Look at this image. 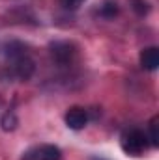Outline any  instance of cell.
I'll use <instances>...</instances> for the list:
<instances>
[{
	"instance_id": "cell-12",
	"label": "cell",
	"mask_w": 159,
	"mask_h": 160,
	"mask_svg": "<svg viewBox=\"0 0 159 160\" xmlns=\"http://www.w3.org/2000/svg\"><path fill=\"white\" fill-rule=\"evenodd\" d=\"M90 160H105V158H97V157H96V158H90Z\"/></svg>"
},
{
	"instance_id": "cell-1",
	"label": "cell",
	"mask_w": 159,
	"mask_h": 160,
	"mask_svg": "<svg viewBox=\"0 0 159 160\" xmlns=\"http://www.w3.org/2000/svg\"><path fill=\"white\" fill-rule=\"evenodd\" d=\"M120 145L127 157H142L148 149V136L140 128H129L122 134Z\"/></svg>"
},
{
	"instance_id": "cell-2",
	"label": "cell",
	"mask_w": 159,
	"mask_h": 160,
	"mask_svg": "<svg viewBox=\"0 0 159 160\" xmlns=\"http://www.w3.org/2000/svg\"><path fill=\"white\" fill-rule=\"evenodd\" d=\"M8 69H9V75L11 77H15L17 80H28L32 75H34V62H32V58L28 56V54H23V56H17V58H11L9 60V65H8Z\"/></svg>"
},
{
	"instance_id": "cell-3",
	"label": "cell",
	"mask_w": 159,
	"mask_h": 160,
	"mask_svg": "<svg viewBox=\"0 0 159 160\" xmlns=\"http://www.w3.org/2000/svg\"><path fill=\"white\" fill-rule=\"evenodd\" d=\"M51 56L58 65H71L77 58V48L73 43L68 41H56L51 45Z\"/></svg>"
},
{
	"instance_id": "cell-9",
	"label": "cell",
	"mask_w": 159,
	"mask_h": 160,
	"mask_svg": "<svg viewBox=\"0 0 159 160\" xmlns=\"http://www.w3.org/2000/svg\"><path fill=\"white\" fill-rule=\"evenodd\" d=\"M129 6H131V9H133L139 17H144V15L150 13V4H148L146 0H129Z\"/></svg>"
},
{
	"instance_id": "cell-6",
	"label": "cell",
	"mask_w": 159,
	"mask_h": 160,
	"mask_svg": "<svg viewBox=\"0 0 159 160\" xmlns=\"http://www.w3.org/2000/svg\"><path fill=\"white\" fill-rule=\"evenodd\" d=\"M139 60H140L142 69H146V71H156V69H157V65H159V48H157V47L142 48V50H140Z\"/></svg>"
},
{
	"instance_id": "cell-8",
	"label": "cell",
	"mask_w": 159,
	"mask_h": 160,
	"mask_svg": "<svg viewBox=\"0 0 159 160\" xmlns=\"http://www.w3.org/2000/svg\"><path fill=\"white\" fill-rule=\"evenodd\" d=\"M17 125H19V119H17L15 112H6V114L2 116V119H0V127H2V130H6V132L15 130Z\"/></svg>"
},
{
	"instance_id": "cell-7",
	"label": "cell",
	"mask_w": 159,
	"mask_h": 160,
	"mask_svg": "<svg viewBox=\"0 0 159 160\" xmlns=\"http://www.w3.org/2000/svg\"><path fill=\"white\" fill-rule=\"evenodd\" d=\"M97 13L103 19H114L118 15V4H116V0H103L101 6H99V9H97Z\"/></svg>"
},
{
	"instance_id": "cell-11",
	"label": "cell",
	"mask_w": 159,
	"mask_h": 160,
	"mask_svg": "<svg viewBox=\"0 0 159 160\" xmlns=\"http://www.w3.org/2000/svg\"><path fill=\"white\" fill-rule=\"evenodd\" d=\"M84 2H86V0H60V4H62L66 9H79Z\"/></svg>"
},
{
	"instance_id": "cell-10",
	"label": "cell",
	"mask_w": 159,
	"mask_h": 160,
	"mask_svg": "<svg viewBox=\"0 0 159 160\" xmlns=\"http://www.w3.org/2000/svg\"><path fill=\"white\" fill-rule=\"evenodd\" d=\"M157 118H152L150 121V143L154 145V147H157L159 145V134H157Z\"/></svg>"
},
{
	"instance_id": "cell-5",
	"label": "cell",
	"mask_w": 159,
	"mask_h": 160,
	"mask_svg": "<svg viewBox=\"0 0 159 160\" xmlns=\"http://www.w3.org/2000/svg\"><path fill=\"white\" fill-rule=\"evenodd\" d=\"M66 125L71 128V130H80V128H84L86 127V123L90 119V116H88V110H84V108H80V106H71L68 112H66Z\"/></svg>"
},
{
	"instance_id": "cell-4",
	"label": "cell",
	"mask_w": 159,
	"mask_h": 160,
	"mask_svg": "<svg viewBox=\"0 0 159 160\" xmlns=\"http://www.w3.org/2000/svg\"><path fill=\"white\" fill-rule=\"evenodd\" d=\"M23 160H62V151L56 145L45 143V145H38V147L28 149L23 155Z\"/></svg>"
}]
</instances>
